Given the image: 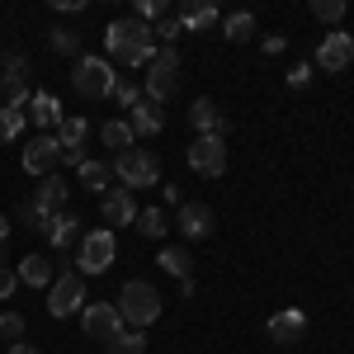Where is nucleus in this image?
<instances>
[{"label": "nucleus", "instance_id": "obj_38", "mask_svg": "<svg viewBox=\"0 0 354 354\" xmlns=\"http://www.w3.org/2000/svg\"><path fill=\"white\" fill-rule=\"evenodd\" d=\"M283 48H288V38H283V33H270V38H265V53H283Z\"/></svg>", "mask_w": 354, "mask_h": 354}, {"label": "nucleus", "instance_id": "obj_6", "mask_svg": "<svg viewBox=\"0 0 354 354\" xmlns=\"http://www.w3.org/2000/svg\"><path fill=\"white\" fill-rule=\"evenodd\" d=\"M113 255H118V236L109 227H95L81 236V274H104L113 265Z\"/></svg>", "mask_w": 354, "mask_h": 354}, {"label": "nucleus", "instance_id": "obj_24", "mask_svg": "<svg viewBox=\"0 0 354 354\" xmlns=\"http://www.w3.org/2000/svg\"><path fill=\"white\" fill-rule=\"evenodd\" d=\"M222 38H227V43H250V38H255V15H227V19H222Z\"/></svg>", "mask_w": 354, "mask_h": 354}, {"label": "nucleus", "instance_id": "obj_15", "mask_svg": "<svg viewBox=\"0 0 354 354\" xmlns=\"http://www.w3.org/2000/svg\"><path fill=\"white\" fill-rule=\"evenodd\" d=\"M189 123L198 128V137H227V118L218 113V104H213L208 95L189 104Z\"/></svg>", "mask_w": 354, "mask_h": 354}, {"label": "nucleus", "instance_id": "obj_26", "mask_svg": "<svg viewBox=\"0 0 354 354\" xmlns=\"http://www.w3.org/2000/svg\"><path fill=\"white\" fill-rule=\"evenodd\" d=\"M100 137H104V147H109V151H118V156H123V151H133V133H128V123H104V128H100Z\"/></svg>", "mask_w": 354, "mask_h": 354}, {"label": "nucleus", "instance_id": "obj_31", "mask_svg": "<svg viewBox=\"0 0 354 354\" xmlns=\"http://www.w3.org/2000/svg\"><path fill=\"white\" fill-rule=\"evenodd\" d=\"M19 335H24V317L19 312H0V340L19 345Z\"/></svg>", "mask_w": 354, "mask_h": 354}, {"label": "nucleus", "instance_id": "obj_37", "mask_svg": "<svg viewBox=\"0 0 354 354\" xmlns=\"http://www.w3.org/2000/svg\"><path fill=\"white\" fill-rule=\"evenodd\" d=\"M15 283H19V279H15V270H5V265H0V302L15 293Z\"/></svg>", "mask_w": 354, "mask_h": 354}, {"label": "nucleus", "instance_id": "obj_18", "mask_svg": "<svg viewBox=\"0 0 354 354\" xmlns=\"http://www.w3.org/2000/svg\"><path fill=\"white\" fill-rule=\"evenodd\" d=\"M24 118H33L38 128H57L66 113H62V104H57V95L38 90V95H28V113H24Z\"/></svg>", "mask_w": 354, "mask_h": 354}, {"label": "nucleus", "instance_id": "obj_25", "mask_svg": "<svg viewBox=\"0 0 354 354\" xmlns=\"http://www.w3.org/2000/svg\"><path fill=\"white\" fill-rule=\"evenodd\" d=\"M109 180H113V165L109 161H81V185H85V189L104 194V189H109Z\"/></svg>", "mask_w": 354, "mask_h": 354}, {"label": "nucleus", "instance_id": "obj_16", "mask_svg": "<svg viewBox=\"0 0 354 354\" xmlns=\"http://www.w3.org/2000/svg\"><path fill=\"white\" fill-rule=\"evenodd\" d=\"M180 232H185V241H203L213 232V208L208 203H180Z\"/></svg>", "mask_w": 354, "mask_h": 354}, {"label": "nucleus", "instance_id": "obj_21", "mask_svg": "<svg viewBox=\"0 0 354 354\" xmlns=\"http://www.w3.org/2000/svg\"><path fill=\"white\" fill-rule=\"evenodd\" d=\"M76 227H81V218H71V213H57V218L43 222V232H48V241L57 250H71L76 245Z\"/></svg>", "mask_w": 354, "mask_h": 354}, {"label": "nucleus", "instance_id": "obj_39", "mask_svg": "<svg viewBox=\"0 0 354 354\" xmlns=\"http://www.w3.org/2000/svg\"><path fill=\"white\" fill-rule=\"evenodd\" d=\"M5 354H38V350H33V345H24V340H19V345H10V350H5Z\"/></svg>", "mask_w": 354, "mask_h": 354}, {"label": "nucleus", "instance_id": "obj_34", "mask_svg": "<svg viewBox=\"0 0 354 354\" xmlns=\"http://www.w3.org/2000/svg\"><path fill=\"white\" fill-rule=\"evenodd\" d=\"M113 104H123V109H133V104H142V90H137L133 81H118V85H113Z\"/></svg>", "mask_w": 354, "mask_h": 354}, {"label": "nucleus", "instance_id": "obj_22", "mask_svg": "<svg viewBox=\"0 0 354 354\" xmlns=\"http://www.w3.org/2000/svg\"><path fill=\"white\" fill-rule=\"evenodd\" d=\"M133 118H128V133L133 137H156L161 133V109H156V104H147V100H142V104H133Z\"/></svg>", "mask_w": 354, "mask_h": 354}, {"label": "nucleus", "instance_id": "obj_7", "mask_svg": "<svg viewBox=\"0 0 354 354\" xmlns=\"http://www.w3.org/2000/svg\"><path fill=\"white\" fill-rule=\"evenodd\" d=\"M48 312L53 317H76V312H85V283L76 270L57 274L53 288H48Z\"/></svg>", "mask_w": 354, "mask_h": 354}, {"label": "nucleus", "instance_id": "obj_33", "mask_svg": "<svg viewBox=\"0 0 354 354\" xmlns=\"http://www.w3.org/2000/svg\"><path fill=\"white\" fill-rule=\"evenodd\" d=\"M151 33L161 38V48H175V38H180L185 28H180V19H175V15H170V19H156V28H151Z\"/></svg>", "mask_w": 354, "mask_h": 354}, {"label": "nucleus", "instance_id": "obj_12", "mask_svg": "<svg viewBox=\"0 0 354 354\" xmlns=\"http://www.w3.org/2000/svg\"><path fill=\"white\" fill-rule=\"evenodd\" d=\"M85 137H90V123H85L81 113H66V118L57 123V147H62V161H76V165H81Z\"/></svg>", "mask_w": 354, "mask_h": 354}, {"label": "nucleus", "instance_id": "obj_3", "mask_svg": "<svg viewBox=\"0 0 354 354\" xmlns=\"http://www.w3.org/2000/svg\"><path fill=\"white\" fill-rule=\"evenodd\" d=\"M71 85H76V95H85V100H109L113 85H118L113 62L109 57H76V76H71Z\"/></svg>", "mask_w": 354, "mask_h": 354}, {"label": "nucleus", "instance_id": "obj_35", "mask_svg": "<svg viewBox=\"0 0 354 354\" xmlns=\"http://www.w3.org/2000/svg\"><path fill=\"white\" fill-rule=\"evenodd\" d=\"M133 19H142V24L165 19V0H137V15H133Z\"/></svg>", "mask_w": 354, "mask_h": 354}, {"label": "nucleus", "instance_id": "obj_10", "mask_svg": "<svg viewBox=\"0 0 354 354\" xmlns=\"http://www.w3.org/2000/svg\"><path fill=\"white\" fill-rule=\"evenodd\" d=\"M350 62H354V38L345 33V28H330L326 38L317 43V66H322V71H330V76H340Z\"/></svg>", "mask_w": 354, "mask_h": 354}, {"label": "nucleus", "instance_id": "obj_36", "mask_svg": "<svg viewBox=\"0 0 354 354\" xmlns=\"http://www.w3.org/2000/svg\"><path fill=\"white\" fill-rule=\"evenodd\" d=\"M307 81H312V66H307V62H298V66L288 71V85H293V90H302Z\"/></svg>", "mask_w": 354, "mask_h": 354}, {"label": "nucleus", "instance_id": "obj_13", "mask_svg": "<svg viewBox=\"0 0 354 354\" xmlns=\"http://www.w3.org/2000/svg\"><path fill=\"white\" fill-rule=\"evenodd\" d=\"M62 161V147H57V137H33V142H28L24 147V170L28 175H48V170H53V165Z\"/></svg>", "mask_w": 354, "mask_h": 354}, {"label": "nucleus", "instance_id": "obj_2", "mask_svg": "<svg viewBox=\"0 0 354 354\" xmlns=\"http://www.w3.org/2000/svg\"><path fill=\"white\" fill-rule=\"evenodd\" d=\"M118 317H123V326H133V330H147L156 317H161V293L147 283V279H128L123 283V293H118Z\"/></svg>", "mask_w": 354, "mask_h": 354}, {"label": "nucleus", "instance_id": "obj_8", "mask_svg": "<svg viewBox=\"0 0 354 354\" xmlns=\"http://www.w3.org/2000/svg\"><path fill=\"white\" fill-rule=\"evenodd\" d=\"M189 170H198L203 180L227 175V137H194L189 142Z\"/></svg>", "mask_w": 354, "mask_h": 354}, {"label": "nucleus", "instance_id": "obj_27", "mask_svg": "<svg viewBox=\"0 0 354 354\" xmlns=\"http://www.w3.org/2000/svg\"><path fill=\"white\" fill-rule=\"evenodd\" d=\"M142 350H147V335L142 330H123L113 345H104V354H142Z\"/></svg>", "mask_w": 354, "mask_h": 354}, {"label": "nucleus", "instance_id": "obj_19", "mask_svg": "<svg viewBox=\"0 0 354 354\" xmlns=\"http://www.w3.org/2000/svg\"><path fill=\"white\" fill-rule=\"evenodd\" d=\"M175 19H180V28H213L218 24V5L213 0H185Z\"/></svg>", "mask_w": 354, "mask_h": 354}, {"label": "nucleus", "instance_id": "obj_5", "mask_svg": "<svg viewBox=\"0 0 354 354\" xmlns=\"http://www.w3.org/2000/svg\"><path fill=\"white\" fill-rule=\"evenodd\" d=\"M175 76H180V53L175 48H156L151 76H147V104H165L175 95Z\"/></svg>", "mask_w": 354, "mask_h": 354}, {"label": "nucleus", "instance_id": "obj_11", "mask_svg": "<svg viewBox=\"0 0 354 354\" xmlns=\"http://www.w3.org/2000/svg\"><path fill=\"white\" fill-rule=\"evenodd\" d=\"M66 194H71V185H66L62 175H43V185H38V203L28 208V213L38 218V227H43L48 218H57V213L66 208Z\"/></svg>", "mask_w": 354, "mask_h": 354}, {"label": "nucleus", "instance_id": "obj_40", "mask_svg": "<svg viewBox=\"0 0 354 354\" xmlns=\"http://www.w3.org/2000/svg\"><path fill=\"white\" fill-rule=\"evenodd\" d=\"M5 241H10V222L0 218V250H5Z\"/></svg>", "mask_w": 354, "mask_h": 354}, {"label": "nucleus", "instance_id": "obj_20", "mask_svg": "<svg viewBox=\"0 0 354 354\" xmlns=\"http://www.w3.org/2000/svg\"><path fill=\"white\" fill-rule=\"evenodd\" d=\"M15 279H24L28 288H53V260H43V255H24L19 260V270H15Z\"/></svg>", "mask_w": 354, "mask_h": 354}, {"label": "nucleus", "instance_id": "obj_30", "mask_svg": "<svg viewBox=\"0 0 354 354\" xmlns=\"http://www.w3.org/2000/svg\"><path fill=\"white\" fill-rule=\"evenodd\" d=\"M345 10H350L345 0H317V5H312V15H317V19H326V24H340V19H345Z\"/></svg>", "mask_w": 354, "mask_h": 354}, {"label": "nucleus", "instance_id": "obj_28", "mask_svg": "<svg viewBox=\"0 0 354 354\" xmlns=\"http://www.w3.org/2000/svg\"><path fill=\"white\" fill-rule=\"evenodd\" d=\"M137 232L142 236H165V213L161 208H142L137 213Z\"/></svg>", "mask_w": 354, "mask_h": 354}, {"label": "nucleus", "instance_id": "obj_1", "mask_svg": "<svg viewBox=\"0 0 354 354\" xmlns=\"http://www.w3.org/2000/svg\"><path fill=\"white\" fill-rule=\"evenodd\" d=\"M104 48L123 66H147L156 57V33H151V24H142V19H109Z\"/></svg>", "mask_w": 354, "mask_h": 354}, {"label": "nucleus", "instance_id": "obj_32", "mask_svg": "<svg viewBox=\"0 0 354 354\" xmlns=\"http://www.w3.org/2000/svg\"><path fill=\"white\" fill-rule=\"evenodd\" d=\"M48 38H53V53H62V57H76V43H81V38H76L71 28H53Z\"/></svg>", "mask_w": 354, "mask_h": 354}, {"label": "nucleus", "instance_id": "obj_23", "mask_svg": "<svg viewBox=\"0 0 354 354\" xmlns=\"http://www.w3.org/2000/svg\"><path fill=\"white\" fill-rule=\"evenodd\" d=\"M189 265H194V260H189V245H165V250H161V270L175 274L180 283H185V279H194Z\"/></svg>", "mask_w": 354, "mask_h": 354}, {"label": "nucleus", "instance_id": "obj_14", "mask_svg": "<svg viewBox=\"0 0 354 354\" xmlns=\"http://www.w3.org/2000/svg\"><path fill=\"white\" fill-rule=\"evenodd\" d=\"M302 335H307V317H302V312L288 307V312H274L270 317V340L274 345H298Z\"/></svg>", "mask_w": 354, "mask_h": 354}, {"label": "nucleus", "instance_id": "obj_17", "mask_svg": "<svg viewBox=\"0 0 354 354\" xmlns=\"http://www.w3.org/2000/svg\"><path fill=\"white\" fill-rule=\"evenodd\" d=\"M100 213H104L109 227H128V222H137V203H133V194H128V189H113V194L100 198Z\"/></svg>", "mask_w": 354, "mask_h": 354}, {"label": "nucleus", "instance_id": "obj_4", "mask_svg": "<svg viewBox=\"0 0 354 354\" xmlns=\"http://www.w3.org/2000/svg\"><path fill=\"white\" fill-rule=\"evenodd\" d=\"M113 175H118V185L133 194V189H151L156 180H161V161L151 156V151H123L118 161H113Z\"/></svg>", "mask_w": 354, "mask_h": 354}, {"label": "nucleus", "instance_id": "obj_9", "mask_svg": "<svg viewBox=\"0 0 354 354\" xmlns=\"http://www.w3.org/2000/svg\"><path fill=\"white\" fill-rule=\"evenodd\" d=\"M81 330L90 340H100V345H113V340L123 335V317H118L113 302H90L81 312Z\"/></svg>", "mask_w": 354, "mask_h": 354}, {"label": "nucleus", "instance_id": "obj_29", "mask_svg": "<svg viewBox=\"0 0 354 354\" xmlns=\"http://www.w3.org/2000/svg\"><path fill=\"white\" fill-rule=\"evenodd\" d=\"M24 123H28V118H24L19 109H0V147H5V142H15Z\"/></svg>", "mask_w": 354, "mask_h": 354}]
</instances>
